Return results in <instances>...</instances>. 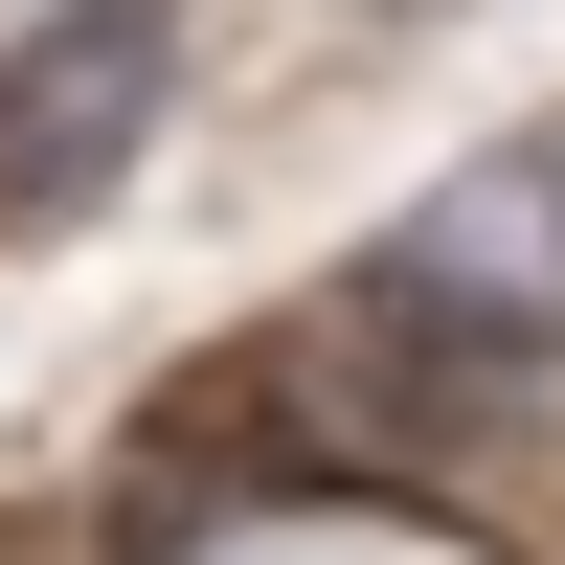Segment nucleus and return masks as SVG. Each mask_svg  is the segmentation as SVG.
Masks as SVG:
<instances>
[{
	"label": "nucleus",
	"instance_id": "1",
	"mask_svg": "<svg viewBox=\"0 0 565 565\" xmlns=\"http://www.w3.org/2000/svg\"><path fill=\"white\" fill-rule=\"evenodd\" d=\"M317 340L407 362L430 407H498V385H565V114L476 136V159L430 181V204L385 226V249L340 271V317Z\"/></svg>",
	"mask_w": 565,
	"mask_h": 565
},
{
	"label": "nucleus",
	"instance_id": "2",
	"mask_svg": "<svg viewBox=\"0 0 565 565\" xmlns=\"http://www.w3.org/2000/svg\"><path fill=\"white\" fill-rule=\"evenodd\" d=\"M181 23H204V0H45V23L0 45V249H68V226L159 159Z\"/></svg>",
	"mask_w": 565,
	"mask_h": 565
}]
</instances>
